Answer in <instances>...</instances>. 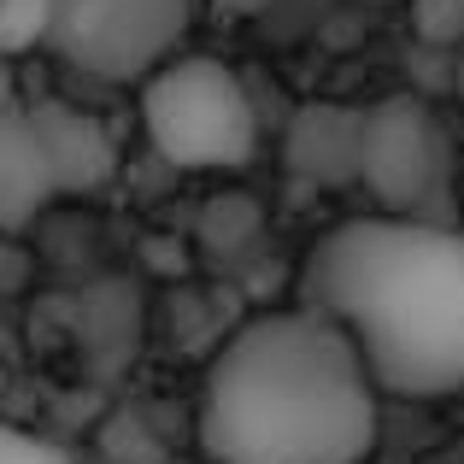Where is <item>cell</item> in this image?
<instances>
[{"label": "cell", "instance_id": "5b68a950", "mask_svg": "<svg viewBox=\"0 0 464 464\" xmlns=\"http://www.w3.org/2000/svg\"><path fill=\"white\" fill-rule=\"evenodd\" d=\"M453 177V141L423 94H388L364 112L359 182L388 218H435Z\"/></svg>", "mask_w": 464, "mask_h": 464}, {"label": "cell", "instance_id": "ba28073f", "mask_svg": "<svg viewBox=\"0 0 464 464\" xmlns=\"http://www.w3.org/2000/svg\"><path fill=\"white\" fill-rule=\"evenodd\" d=\"M53 182H47L42 148L30 136L24 101L0 106V229H24L35 224V212H47Z\"/></svg>", "mask_w": 464, "mask_h": 464}, {"label": "cell", "instance_id": "4fadbf2b", "mask_svg": "<svg viewBox=\"0 0 464 464\" xmlns=\"http://www.w3.org/2000/svg\"><path fill=\"white\" fill-rule=\"evenodd\" d=\"M18 101V77H12V65H0V106Z\"/></svg>", "mask_w": 464, "mask_h": 464}, {"label": "cell", "instance_id": "6da1fadb", "mask_svg": "<svg viewBox=\"0 0 464 464\" xmlns=\"http://www.w3.org/2000/svg\"><path fill=\"white\" fill-rule=\"evenodd\" d=\"M300 306L353 341L376 394L464 388V229L441 218H347L306 253Z\"/></svg>", "mask_w": 464, "mask_h": 464}, {"label": "cell", "instance_id": "7a4b0ae2", "mask_svg": "<svg viewBox=\"0 0 464 464\" xmlns=\"http://www.w3.org/2000/svg\"><path fill=\"white\" fill-rule=\"evenodd\" d=\"M212 464H359L376 447V388L353 341L306 306L265 312L206 371Z\"/></svg>", "mask_w": 464, "mask_h": 464}, {"label": "cell", "instance_id": "9a60e30c", "mask_svg": "<svg viewBox=\"0 0 464 464\" xmlns=\"http://www.w3.org/2000/svg\"><path fill=\"white\" fill-rule=\"evenodd\" d=\"M459 394H464V388H459Z\"/></svg>", "mask_w": 464, "mask_h": 464}, {"label": "cell", "instance_id": "30bf717a", "mask_svg": "<svg viewBox=\"0 0 464 464\" xmlns=\"http://www.w3.org/2000/svg\"><path fill=\"white\" fill-rule=\"evenodd\" d=\"M411 35L435 53L464 47V0H411Z\"/></svg>", "mask_w": 464, "mask_h": 464}, {"label": "cell", "instance_id": "277c9868", "mask_svg": "<svg viewBox=\"0 0 464 464\" xmlns=\"http://www.w3.org/2000/svg\"><path fill=\"white\" fill-rule=\"evenodd\" d=\"M47 47L101 82L148 77L194 30L200 0H47Z\"/></svg>", "mask_w": 464, "mask_h": 464}, {"label": "cell", "instance_id": "3957f363", "mask_svg": "<svg viewBox=\"0 0 464 464\" xmlns=\"http://www.w3.org/2000/svg\"><path fill=\"white\" fill-rule=\"evenodd\" d=\"M141 130L177 170H241L259 153L247 82L206 53H170L141 77Z\"/></svg>", "mask_w": 464, "mask_h": 464}, {"label": "cell", "instance_id": "8992f818", "mask_svg": "<svg viewBox=\"0 0 464 464\" xmlns=\"http://www.w3.org/2000/svg\"><path fill=\"white\" fill-rule=\"evenodd\" d=\"M24 118H30V136L42 148L53 194H101L118 177V136L106 118L82 112L71 101H53V94L24 101Z\"/></svg>", "mask_w": 464, "mask_h": 464}, {"label": "cell", "instance_id": "9c48e42d", "mask_svg": "<svg viewBox=\"0 0 464 464\" xmlns=\"http://www.w3.org/2000/svg\"><path fill=\"white\" fill-rule=\"evenodd\" d=\"M47 0H0V65L24 59L30 47H47Z\"/></svg>", "mask_w": 464, "mask_h": 464}, {"label": "cell", "instance_id": "52a82bcc", "mask_svg": "<svg viewBox=\"0 0 464 464\" xmlns=\"http://www.w3.org/2000/svg\"><path fill=\"white\" fill-rule=\"evenodd\" d=\"M359 136H364V112L359 106H329L312 101L288 118L283 159L295 177L317 182V188H347L359 182Z\"/></svg>", "mask_w": 464, "mask_h": 464}, {"label": "cell", "instance_id": "7c38bea8", "mask_svg": "<svg viewBox=\"0 0 464 464\" xmlns=\"http://www.w3.org/2000/svg\"><path fill=\"white\" fill-rule=\"evenodd\" d=\"M218 12H229V18H253V12H265L271 0H212Z\"/></svg>", "mask_w": 464, "mask_h": 464}, {"label": "cell", "instance_id": "5bb4252c", "mask_svg": "<svg viewBox=\"0 0 464 464\" xmlns=\"http://www.w3.org/2000/svg\"><path fill=\"white\" fill-rule=\"evenodd\" d=\"M453 82H459V101H464V59H459V71H453Z\"/></svg>", "mask_w": 464, "mask_h": 464}, {"label": "cell", "instance_id": "8fae6325", "mask_svg": "<svg viewBox=\"0 0 464 464\" xmlns=\"http://www.w3.org/2000/svg\"><path fill=\"white\" fill-rule=\"evenodd\" d=\"M0 464H71V459L53 441H42V435H24L12 423H0Z\"/></svg>", "mask_w": 464, "mask_h": 464}]
</instances>
